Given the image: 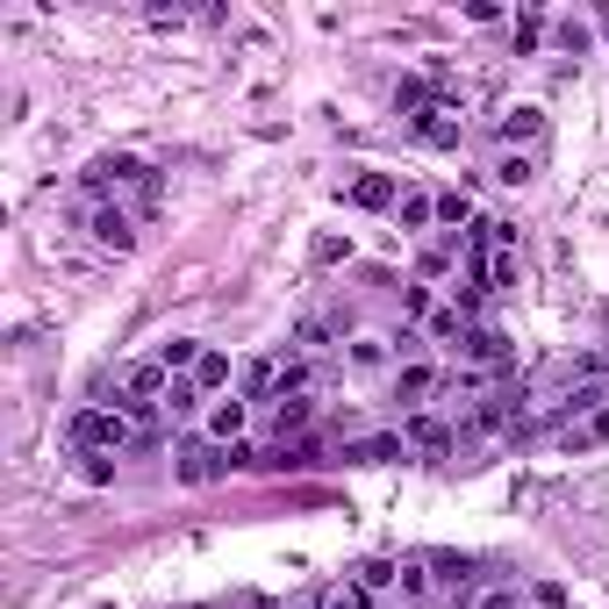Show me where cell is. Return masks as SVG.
I'll list each match as a JSON object with an SVG mask.
<instances>
[{
	"label": "cell",
	"instance_id": "obj_20",
	"mask_svg": "<svg viewBox=\"0 0 609 609\" xmlns=\"http://www.w3.org/2000/svg\"><path fill=\"white\" fill-rule=\"evenodd\" d=\"M431 215H437V201H431V194H401V229H423Z\"/></svg>",
	"mask_w": 609,
	"mask_h": 609
},
{
	"label": "cell",
	"instance_id": "obj_10",
	"mask_svg": "<svg viewBox=\"0 0 609 609\" xmlns=\"http://www.w3.org/2000/svg\"><path fill=\"white\" fill-rule=\"evenodd\" d=\"M351 581H359L365 595H381V588H395V581H401V567H395V559H359V567H351Z\"/></svg>",
	"mask_w": 609,
	"mask_h": 609
},
{
	"label": "cell",
	"instance_id": "obj_22",
	"mask_svg": "<svg viewBox=\"0 0 609 609\" xmlns=\"http://www.w3.org/2000/svg\"><path fill=\"white\" fill-rule=\"evenodd\" d=\"M323 609H365V588L345 581V588H323Z\"/></svg>",
	"mask_w": 609,
	"mask_h": 609
},
{
	"label": "cell",
	"instance_id": "obj_21",
	"mask_svg": "<svg viewBox=\"0 0 609 609\" xmlns=\"http://www.w3.org/2000/svg\"><path fill=\"white\" fill-rule=\"evenodd\" d=\"M531 173H538V158H523V151H509L502 165H495V179H502V187H523Z\"/></svg>",
	"mask_w": 609,
	"mask_h": 609
},
{
	"label": "cell",
	"instance_id": "obj_25",
	"mask_svg": "<svg viewBox=\"0 0 609 609\" xmlns=\"http://www.w3.org/2000/svg\"><path fill=\"white\" fill-rule=\"evenodd\" d=\"M401 595H417V602H423V595H431V574H423V567H401Z\"/></svg>",
	"mask_w": 609,
	"mask_h": 609
},
{
	"label": "cell",
	"instance_id": "obj_12",
	"mask_svg": "<svg viewBox=\"0 0 609 609\" xmlns=\"http://www.w3.org/2000/svg\"><path fill=\"white\" fill-rule=\"evenodd\" d=\"M209 437H215V445H237V437H244V401H215Z\"/></svg>",
	"mask_w": 609,
	"mask_h": 609
},
{
	"label": "cell",
	"instance_id": "obj_11",
	"mask_svg": "<svg viewBox=\"0 0 609 609\" xmlns=\"http://www.w3.org/2000/svg\"><path fill=\"white\" fill-rule=\"evenodd\" d=\"M273 387H279V365H273V359H251V365H244V395H251V401H279Z\"/></svg>",
	"mask_w": 609,
	"mask_h": 609
},
{
	"label": "cell",
	"instance_id": "obj_15",
	"mask_svg": "<svg viewBox=\"0 0 609 609\" xmlns=\"http://www.w3.org/2000/svg\"><path fill=\"white\" fill-rule=\"evenodd\" d=\"M158 365H165V373H194V365H201V345H194V337H173V345L158 351Z\"/></svg>",
	"mask_w": 609,
	"mask_h": 609
},
{
	"label": "cell",
	"instance_id": "obj_26",
	"mask_svg": "<svg viewBox=\"0 0 609 609\" xmlns=\"http://www.w3.org/2000/svg\"><path fill=\"white\" fill-rule=\"evenodd\" d=\"M473 609H517V588H487V595H481V602H473Z\"/></svg>",
	"mask_w": 609,
	"mask_h": 609
},
{
	"label": "cell",
	"instance_id": "obj_27",
	"mask_svg": "<svg viewBox=\"0 0 609 609\" xmlns=\"http://www.w3.org/2000/svg\"><path fill=\"white\" fill-rule=\"evenodd\" d=\"M538 609H567V588H559V581H538Z\"/></svg>",
	"mask_w": 609,
	"mask_h": 609
},
{
	"label": "cell",
	"instance_id": "obj_18",
	"mask_svg": "<svg viewBox=\"0 0 609 609\" xmlns=\"http://www.w3.org/2000/svg\"><path fill=\"white\" fill-rule=\"evenodd\" d=\"M158 409H173V417H194V409H201V387H194V381H173Z\"/></svg>",
	"mask_w": 609,
	"mask_h": 609
},
{
	"label": "cell",
	"instance_id": "obj_8",
	"mask_svg": "<svg viewBox=\"0 0 609 609\" xmlns=\"http://www.w3.org/2000/svg\"><path fill=\"white\" fill-rule=\"evenodd\" d=\"M495 137H502V144H538L545 137V115H538V108H509V115L495 122Z\"/></svg>",
	"mask_w": 609,
	"mask_h": 609
},
{
	"label": "cell",
	"instance_id": "obj_14",
	"mask_svg": "<svg viewBox=\"0 0 609 609\" xmlns=\"http://www.w3.org/2000/svg\"><path fill=\"white\" fill-rule=\"evenodd\" d=\"M437 387V365H401V381H395V395L401 401H423Z\"/></svg>",
	"mask_w": 609,
	"mask_h": 609
},
{
	"label": "cell",
	"instance_id": "obj_3",
	"mask_svg": "<svg viewBox=\"0 0 609 609\" xmlns=\"http://www.w3.org/2000/svg\"><path fill=\"white\" fill-rule=\"evenodd\" d=\"M229 467H237V459H229V445H215V437H209V445H187V452H179V481H187V487L223 481Z\"/></svg>",
	"mask_w": 609,
	"mask_h": 609
},
{
	"label": "cell",
	"instance_id": "obj_1",
	"mask_svg": "<svg viewBox=\"0 0 609 609\" xmlns=\"http://www.w3.org/2000/svg\"><path fill=\"white\" fill-rule=\"evenodd\" d=\"M129 417H122V409H79V417H72V445H79V452H122V445H129Z\"/></svg>",
	"mask_w": 609,
	"mask_h": 609
},
{
	"label": "cell",
	"instance_id": "obj_13",
	"mask_svg": "<svg viewBox=\"0 0 609 609\" xmlns=\"http://www.w3.org/2000/svg\"><path fill=\"white\" fill-rule=\"evenodd\" d=\"M187 381L201 387V395H209V387H229V359H223V351H201V365H194Z\"/></svg>",
	"mask_w": 609,
	"mask_h": 609
},
{
	"label": "cell",
	"instance_id": "obj_23",
	"mask_svg": "<svg viewBox=\"0 0 609 609\" xmlns=\"http://www.w3.org/2000/svg\"><path fill=\"white\" fill-rule=\"evenodd\" d=\"M437 215H445V223H467L473 201H467V194H437Z\"/></svg>",
	"mask_w": 609,
	"mask_h": 609
},
{
	"label": "cell",
	"instance_id": "obj_2",
	"mask_svg": "<svg viewBox=\"0 0 609 609\" xmlns=\"http://www.w3.org/2000/svg\"><path fill=\"white\" fill-rule=\"evenodd\" d=\"M409 129H417V137L431 144V151H452V144H459V108L445 101V94H431V101H423L417 115H409Z\"/></svg>",
	"mask_w": 609,
	"mask_h": 609
},
{
	"label": "cell",
	"instance_id": "obj_19",
	"mask_svg": "<svg viewBox=\"0 0 609 609\" xmlns=\"http://www.w3.org/2000/svg\"><path fill=\"white\" fill-rule=\"evenodd\" d=\"M487 287H517V251H502V244L487 251Z\"/></svg>",
	"mask_w": 609,
	"mask_h": 609
},
{
	"label": "cell",
	"instance_id": "obj_16",
	"mask_svg": "<svg viewBox=\"0 0 609 609\" xmlns=\"http://www.w3.org/2000/svg\"><path fill=\"white\" fill-rule=\"evenodd\" d=\"M273 423H279V437H295L301 423H309V395H279V409H273Z\"/></svg>",
	"mask_w": 609,
	"mask_h": 609
},
{
	"label": "cell",
	"instance_id": "obj_24",
	"mask_svg": "<svg viewBox=\"0 0 609 609\" xmlns=\"http://www.w3.org/2000/svg\"><path fill=\"white\" fill-rule=\"evenodd\" d=\"M445 265H452V244H431V251H423V279H437Z\"/></svg>",
	"mask_w": 609,
	"mask_h": 609
},
{
	"label": "cell",
	"instance_id": "obj_17",
	"mask_svg": "<svg viewBox=\"0 0 609 609\" xmlns=\"http://www.w3.org/2000/svg\"><path fill=\"white\" fill-rule=\"evenodd\" d=\"M459 351H467V359H509V345L495 331H467V337H459Z\"/></svg>",
	"mask_w": 609,
	"mask_h": 609
},
{
	"label": "cell",
	"instance_id": "obj_6",
	"mask_svg": "<svg viewBox=\"0 0 609 609\" xmlns=\"http://www.w3.org/2000/svg\"><path fill=\"white\" fill-rule=\"evenodd\" d=\"M595 445H609V401L588 409L581 423H567V452H595Z\"/></svg>",
	"mask_w": 609,
	"mask_h": 609
},
{
	"label": "cell",
	"instance_id": "obj_7",
	"mask_svg": "<svg viewBox=\"0 0 609 609\" xmlns=\"http://www.w3.org/2000/svg\"><path fill=\"white\" fill-rule=\"evenodd\" d=\"M351 209H395V173H359L351 179Z\"/></svg>",
	"mask_w": 609,
	"mask_h": 609
},
{
	"label": "cell",
	"instance_id": "obj_4",
	"mask_svg": "<svg viewBox=\"0 0 609 609\" xmlns=\"http://www.w3.org/2000/svg\"><path fill=\"white\" fill-rule=\"evenodd\" d=\"M87 229H94V244H101V251H129V244H137V229H129V215H122V209H108V201H101V209L87 215Z\"/></svg>",
	"mask_w": 609,
	"mask_h": 609
},
{
	"label": "cell",
	"instance_id": "obj_5",
	"mask_svg": "<svg viewBox=\"0 0 609 609\" xmlns=\"http://www.w3.org/2000/svg\"><path fill=\"white\" fill-rule=\"evenodd\" d=\"M401 437H409L417 452H452V445H459V431H452V423H437V417H409Z\"/></svg>",
	"mask_w": 609,
	"mask_h": 609
},
{
	"label": "cell",
	"instance_id": "obj_9",
	"mask_svg": "<svg viewBox=\"0 0 609 609\" xmlns=\"http://www.w3.org/2000/svg\"><path fill=\"white\" fill-rule=\"evenodd\" d=\"M409 452V437H365V445H351V467H387V459H401Z\"/></svg>",
	"mask_w": 609,
	"mask_h": 609
}]
</instances>
